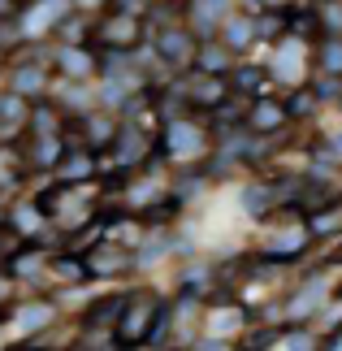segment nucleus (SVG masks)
Wrapping results in <instances>:
<instances>
[{"label": "nucleus", "instance_id": "f257e3e1", "mask_svg": "<svg viewBox=\"0 0 342 351\" xmlns=\"http://www.w3.org/2000/svg\"><path fill=\"white\" fill-rule=\"evenodd\" d=\"M165 326V304L156 300V295H130V300H121V313H117V343H143L152 339V334Z\"/></svg>", "mask_w": 342, "mask_h": 351}, {"label": "nucleus", "instance_id": "f03ea898", "mask_svg": "<svg viewBox=\"0 0 342 351\" xmlns=\"http://www.w3.org/2000/svg\"><path fill=\"white\" fill-rule=\"evenodd\" d=\"M44 70H39V65H18V70L9 74V91L18 100H26V96H35V91H44Z\"/></svg>", "mask_w": 342, "mask_h": 351}, {"label": "nucleus", "instance_id": "7ed1b4c3", "mask_svg": "<svg viewBox=\"0 0 342 351\" xmlns=\"http://www.w3.org/2000/svg\"><path fill=\"white\" fill-rule=\"evenodd\" d=\"M61 13H65V0H44V5H35V13H26V18H22V31L35 35V31H44L48 22H57Z\"/></svg>", "mask_w": 342, "mask_h": 351}, {"label": "nucleus", "instance_id": "20e7f679", "mask_svg": "<svg viewBox=\"0 0 342 351\" xmlns=\"http://www.w3.org/2000/svg\"><path fill=\"white\" fill-rule=\"evenodd\" d=\"M121 265H130V256H121V247H95L87 256V274H108V269H121Z\"/></svg>", "mask_w": 342, "mask_h": 351}, {"label": "nucleus", "instance_id": "39448f33", "mask_svg": "<svg viewBox=\"0 0 342 351\" xmlns=\"http://www.w3.org/2000/svg\"><path fill=\"white\" fill-rule=\"evenodd\" d=\"M9 226L18 234H35L39 226H44V213H39V204H18V208L9 213Z\"/></svg>", "mask_w": 342, "mask_h": 351}, {"label": "nucleus", "instance_id": "423d86ee", "mask_svg": "<svg viewBox=\"0 0 342 351\" xmlns=\"http://www.w3.org/2000/svg\"><path fill=\"white\" fill-rule=\"evenodd\" d=\"M44 326H52V304H26V308H18V330H44Z\"/></svg>", "mask_w": 342, "mask_h": 351}, {"label": "nucleus", "instance_id": "0eeeda50", "mask_svg": "<svg viewBox=\"0 0 342 351\" xmlns=\"http://www.w3.org/2000/svg\"><path fill=\"white\" fill-rule=\"evenodd\" d=\"M61 70L65 74H74V78H83V74H91V57L87 52H78V48H61Z\"/></svg>", "mask_w": 342, "mask_h": 351}, {"label": "nucleus", "instance_id": "6e6552de", "mask_svg": "<svg viewBox=\"0 0 342 351\" xmlns=\"http://www.w3.org/2000/svg\"><path fill=\"white\" fill-rule=\"evenodd\" d=\"M39 269H44V256H39L35 247H26L22 256H13L9 274H18V278H31V274H39Z\"/></svg>", "mask_w": 342, "mask_h": 351}, {"label": "nucleus", "instance_id": "1a4fd4ad", "mask_svg": "<svg viewBox=\"0 0 342 351\" xmlns=\"http://www.w3.org/2000/svg\"><path fill=\"white\" fill-rule=\"evenodd\" d=\"M113 48H121V39H134V22H126V18H113V22H104V31H100Z\"/></svg>", "mask_w": 342, "mask_h": 351}, {"label": "nucleus", "instance_id": "9d476101", "mask_svg": "<svg viewBox=\"0 0 342 351\" xmlns=\"http://www.w3.org/2000/svg\"><path fill=\"white\" fill-rule=\"evenodd\" d=\"M13 182H18V156H13L9 147H0V191L13 186Z\"/></svg>", "mask_w": 342, "mask_h": 351}, {"label": "nucleus", "instance_id": "9b49d317", "mask_svg": "<svg viewBox=\"0 0 342 351\" xmlns=\"http://www.w3.org/2000/svg\"><path fill=\"white\" fill-rule=\"evenodd\" d=\"M5 18H18V0H0V22Z\"/></svg>", "mask_w": 342, "mask_h": 351}, {"label": "nucleus", "instance_id": "f8f14e48", "mask_svg": "<svg viewBox=\"0 0 342 351\" xmlns=\"http://www.w3.org/2000/svg\"><path fill=\"white\" fill-rule=\"evenodd\" d=\"M9 295H13V282H9V274H0V304H5Z\"/></svg>", "mask_w": 342, "mask_h": 351}, {"label": "nucleus", "instance_id": "ddd939ff", "mask_svg": "<svg viewBox=\"0 0 342 351\" xmlns=\"http://www.w3.org/2000/svg\"><path fill=\"white\" fill-rule=\"evenodd\" d=\"M330 351H342V334H338V339H334V343H330Z\"/></svg>", "mask_w": 342, "mask_h": 351}, {"label": "nucleus", "instance_id": "4468645a", "mask_svg": "<svg viewBox=\"0 0 342 351\" xmlns=\"http://www.w3.org/2000/svg\"><path fill=\"white\" fill-rule=\"evenodd\" d=\"M0 351H5V330H0Z\"/></svg>", "mask_w": 342, "mask_h": 351}]
</instances>
